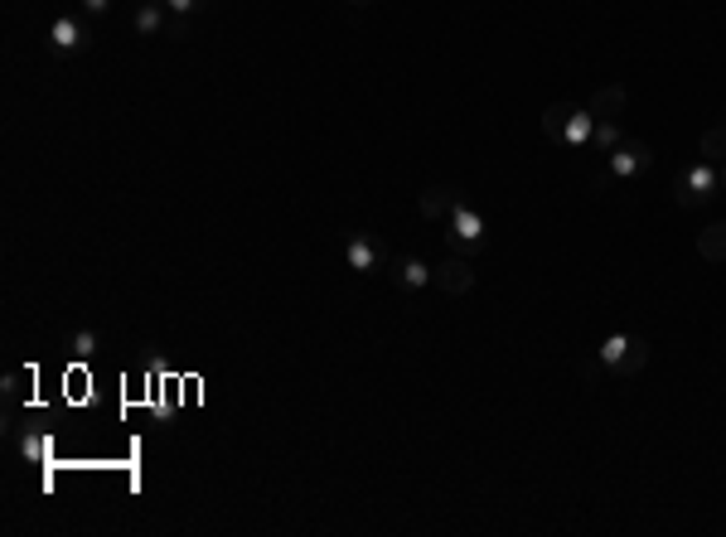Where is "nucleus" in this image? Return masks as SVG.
<instances>
[{
    "instance_id": "obj_1",
    "label": "nucleus",
    "mask_w": 726,
    "mask_h": 537,
    "mask_svg": "<svg viewBox=\"0 0 726 537\" xmlns=\"http://www.w3.org/2000/svg\"><path fill=\"white\" fill-rule=\"evenodd\" d=\"M717 189H721V175H717V165H707V160H697V165L673 175V204L678 208H702V204L717 199Z\"/></svg>"
},
{
    "instance_id": "obj_2",
    "label": "nucleus",
    "mask_w": 726,
    "mask_h": 537,
    "mask_svg": "<svg viewBox=\"0 0 726 537\" xmlns=\"http://www.w3.org/2000/svg\"><path fill=\"white\" fill-rule=\"evenodd\" d=\"M445 228H451V252L460 247V257L484 247V214L465 199V194H455L451 214H445Z\"/></svg>"
},
{
    "instance_id": "obj_3",
    "label": "nucleus",
    "mask_w": 726,
    "mask_h": 537,
    "mask_svg": "<svg viewBox=\"0 0 726 537\" xmlns=\"http://www.w3.org/2000/svg\"><path fill=\"white\" fill-rule=\"evenodd\" d=\"M431 281H436L445 295H470L474 291V262L460 257V252H451L441 266H431Z\"/></svg>"
},
{
    "instance_id": "obj_4",
    "label": "nucleus",
    "mask_w": 726,
    "mask_h": 537,
    "mask_svg": "<svg viewBox=\"0 0 726 537\" xmlns=\"http://www.w3.org/2000/svg\"><path fill=\"white\" fill-rule=\"evenodd\" d=\"M654 165V150H649V140H620L616 150H610V179H635L639 169H649Z\"/></svg>"
},
{
    "instance_id": "obj_5",
    "label": "nucleus",
    "mask_w": 726,
    "mask_h": 537,
    "mask_svg": "<svg viewBox=\"0 0 726 537\" xmlns=\"http://www.w3.org/2000/svg\"><path fill=\"white\" fill-rule=\"evenodd\" d=\"M344 262H349V272H378L383 266V243L373 233H349L344 237Z\"/></svg>"
},
{
    "instance_id": "obj_6",
    "label": "nucleus",
    "mask_w": 726,
    "mask_h": 537,
    "mask_svg": "<svg viewBox=\"0 0 726 537\" xmlns=\"http://www.w3.org/2000/svg\"><path fill=\"white\" fill-rule=\"evenodd\" d=\"M92 44V24H82L73 15H59L49 24V49L53 53H78V49H88Z\"/></svg>"
},
{
    "instance_id": "obj_7",
    "label": "nucleus",
    "mask_w": 726,
    "mask_h": 537,
    "mask_svg": "<svg viewBox=\"0 0 726 537\" xmlns=\"http://www.w3.org/2000/svg\"><path fill=\"white\" fill-rule=\"evenodd\" d=\"M625 102H630V92H625V82H606V88H596V97H591V117L596 121H616L620 111H625Z\"/></svg>"
},
{
    "instance_id": "obj_8",
    "label": "nucleus",
    "mask_w": 726,
    "mask_h": 537,
    "mask_svg": "<svg viewBox=\"0 0 726 537\" xmlns=\"http://www.w3.org/2000/svg\"><path fill=\"white\" fill-rule=\"evenodd\" d=\"M451 204H455V189H451V185H431V189L422 194V204H416V214H422L426 223H436V218L451 214Z\"/></svg>"
},
{
    "instance_id": "obj_9",
    "label": "nucleus",
    "mask_w": 726,
    "mask_h": 537,
    "mask_svg": "<svg viewBox=\"0 0 726 537\" xmlns=\"http://www.w3.org/2000/svg\"><path fill=\"white\" fill-rule=\"evenodd\" d=\"M136 30H141V34H165V30H170L165 0H141V10H136Z\"/></svg>"
},
{
    "instance_id": "obj_10",
    "label": "nucleus",
    "mask_w": 726,
    "mask_h": 537,
    "mask_svg": "<svg viewBox=\"0 0 726 537\" xmlns=\"http://www.w3.org/2000/svg\"><path fill=\"white\" fill-rule=\"evenodd\" d=\"M591 131H596V117H591V111H571L562 146H571V150H586V146H591Z\"/></svg>"
},
{
    "instance_id": "obj_11",
    "label": "nucleus",
    "mask_w": 726,
    "mask_h": 537,
    "mask_svg": "<svg viewBox=\"0 0 726 537\" xmlns=\"http://www.w3.org/2000/svg\"><path fill=\"white\" fill-rule=\"evenodd\" d=\"M645 369H649V339H630V353L620 359L616 378H639Z\"/></svg>"
},
{
    "instance_id": "obj_12",
    "label": "nucleus",
    "mask_w": 726,
    "mask_h": 537,
    "mask_svg": "<svg viewBox=\"0 0 726 537\" xmlns=\"http://www.w3.org/2000/svg\"><path fill=\"white\" fill-rule=\"evenodd\" d=\"M571 102H552L548 111H542V131H548V140H557L562 146V136H567V121H571Z\"/></svg>"
},
{
    "instance_id": "obj_13",
    "label": "nucleus",
    "mask_w": 726,
    "mask_h": 537,
    "mask_svg": "<svg viewBox=\"0 0 726 537\" xmlns=\"http://www.w3.org/2000/svg\"><path fill=\"white\" fill-rule=\"evenodd\" d=\"M697 252L707 262H726V223H712L707 233H697Z\"/></svg>"
},
{
    "instance_id": "obj_14",
    "label": "nucleus",
    "mask_w": 726,
    "mask_h": 537,
    "mask_svg": "<svg viewBox=\"0 0 726 537\" xmlns=\"http://www.w3.org/2000/svg\"><path fill=\"white\" fill-rule=\"evenodd\" d=\"M426 281H431V266H426V262H416V257L397 262V286H402V291H422Z\"/></svg>"
},
{
    "instance_id": "obj_15",
    "label": "nucleus",
    "mask_w": 726,
    "mask_h": 537,
    "mask_svg": "<svg viewBox=\"0 0 726 537\" xmlns=\"http://www.w3.org/2000/svg\"><path fill=\"white\" fill-rule=\"evenodd\" d=\"M697 150H702L707 165H721L726 160V121L712 126V131H702V146H697Z\"/></svg>"
},
{
    "instance_id": "obj_16",
    "label": "nucleus",
    "mask_w": 726,
    "mask_h": 537,
    "mask_svg": "<svg viewBox=\"0 0 726 537\" xmlns=\"http://www.w3.org/2000/svg\"><path fill=\"white\" fill-rule=\"evenodd\" d=\"M620 126L616 121H596V131H591V146H586V150H600V155H610V150H616L620 146Z\"/></svg>"
},
{
    "instance_id": "obj_17",
    "label": "nucleus",
    "mask_w": 726,
    "mask_h": 537,
    "mask_svg": "<svg viewBox=\"0 0 726 537\" xmlns=\"http://www.w3.org/2000/svg\"><path fill=\"white\" fill-rule=\"evenodd\" d=\"M68 349H73V359H92L97 353V330H78L73 339H68Z\"/></svg>"
},
{
    "instance_id": "obj_18",
    "label": "nucleus",
    "mask_w": 726,
    "mask_h": 537,
    "mask_svg": "<svg viewBox=\"0 0 726 537\" xmlns=\"http://www.w3.org/2000/svg\"><path fill=\"white\" fill-rule=\"evenodd\" d=\"M199 5H204V0H165V10H170V15H179V20H189Z\"/></svg>"
},
{
    "instance_id": "obj_19",
    "label": "nucleus",
    "mask_w": 726,
    "mask_h": 537,
    "mask_svg": "<svg viewBox=\"0 0 726 537\" xmlns=\"http://www.w3.org/2000/svg\"><path fill=\"white\" fill-rule=\"evenodd\" d=\"M20 450H24V455H30V460H44V436H24V441H20Z\"/></svg>"
},
{
    "instance_id": "obj_20",
    "label": "nucleus",
    "mask_w": 726,
    "mask_h": 537,
    "mask_svg": "<svg viewBox=\"0 0 726 537\" xmlns=\"http://www.w3.org/2000/svg\"><path fill=\"white\" fill-rule=\"evenodd\" d=\"M20 383H24V373H10V378H5V402H20Z\"/></svg>"
},
{
    "instance_id": "obj_21",
    "label": "nucleus",
    "mask_w": 726,
    "mask_h": 537,
    "mask_svg": "<svg viewBox=\"0 0 726 537\" xmlns=\"http://www.w3.org/2000/svg\"><path fill=\"white\" fill-rule=\"evenodd\" d=\"M107 10H111V0H82V15H107Z\"/></svg>"
},
{
    "instance_id": "obj_22",
    "label": "nucleus",
    "mask_w": 726,
    "mask_h": 537,
    "mask_svg": "<svg viewBox=\"0 0 726 537\" xmlns=\"http://www.w3.org/2000/svg\"><path fill=\"white\" fill-rule=\"evenodd\" d=\"M717 175H721V189H726V160H721V165H717Z\"/></svg>"
},
{
    "instance_id": "obj_23",
    "label": "nucleus",
    "mask_w": 726,
    "mask_h": 537,
    "mask_svg": "<svg viewBox=\"0 0 726 537\" xmlns=\"http://www.w3.org/2000/svg\"><path fill=\"white\" fill-rule=\"evenodd\" d=\"M354 5H363V0H354Z\"/></svg>"
}]
</instances>
